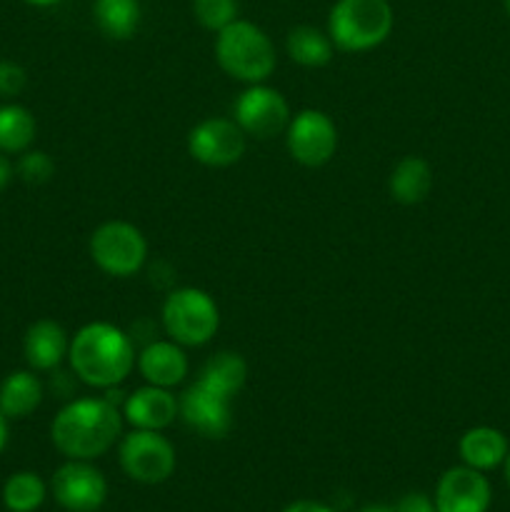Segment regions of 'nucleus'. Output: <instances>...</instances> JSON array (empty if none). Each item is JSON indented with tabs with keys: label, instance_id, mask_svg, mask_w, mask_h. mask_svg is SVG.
<instances>
[{
	"label": "nucleus",
	"instance_id": "obj_1",
	"mask_svg": "<svg viewBox=\"0 0 510 512\" xmlns=\"http://www.w3.org/2000/svg\"><path fill=\"white\" fill-rule=\"evenodd\" d=\"M123 413L110 398H78L50 425L55 450L68 460H95L120 440Z\"/></svg>",
	"mask_w": 510,
	"mask_h": 512
},
{
	"label": "nucleus",
	"instance_id": "obj_2",
	"mask_svg": "<svg viewBox=\"0 0 510 512\" xmlns=\"http://www.w3.org/2000/svg\"><path fill=\"white\" fill-rule=\"evenodd\" d=\"M68 360L78 380L90 388L113 390L135 368V345L118 325L95 320L83 325L70 340Z\"/></svg>",
	"mask_w": 510,
	"mask_h": 512
},
{
	"label": "nucleus",
	"instance_id": "obj_3",
	"mask_svg": "<svg viewBox=\"0 0 510 512\" xmlns=\"http://www.w3.org/2000/svg\"><path fill=\"white\" fill-rule=\"evenodd\" d=\"M215 60L240 83H265L275 70L273 40L250 20H233L215 38Z\"/></svg>",
	"mask_w": 510,
	"mask_h": 512
},
{
	"label": "nucleus",
	"instance_id": "obj_4",
	"mask_svg": "<svg viewBox=\"0 0 510 512\" xmlns=\"http://www.w3.org/2000/svg\"><path fill=\"white\" fill-rule=\"evenodd\" d=\"M395 15L388 0H338L328 15V35L345 53H365L388 40Z\"/></svg>",
	"mask_w": 510,
	"mask_h": 512
},
{
	"label": "nucleus",
	"instance_id": "obj_5",
	"mask_svg": "<svg viewBox=\"0 0 510 512\" xmlns=\"http://www.w3.org/2000/svg\"><path fill=\"white\" fill-rule=\"evenodd\" d=\"M163 330L183 348L210 343L220 328V310L215 300L200 288H178L163 303Z\"/></svg>",
	"mask_w": 510,
	"mask_h": 512
},
{
	"label": "nucleus",
	"instance_id": "obj_6",
	"mask_svg": "<svg viewBox=\"0 0 510 512\" xmlns=\"http://www.w3.org/2000/svg\"><path fill=\"white\" fill-rule=\"evenodd\" d=\"M88 250L93 263L113 278H130L143 268L148 258L145 235L125 220H108L98 225L90 235Z\"/></svg>",
	"mask_w": 510,
	"mask_h": 512
},
{
	"label": "nucleus",
	"instance_id": "obj_7",
	"mask_svg": "<svg viewBox=\"0 0 510 512\" xmlns=\"http://www.w3.org/2000/svg\"><path fill=\"white\" fill-rule=\"evenodd\" d=\"M123 473L140 485H160L175 473V448L160 430H133L120 440Z\"/></svg>",
	"mask_w": 510,
	"mask_h": 512
},
{
	"label": "nucleus",
	"instance_id": "obj_8",
	"mask_svg": "<svg viewBox=\"0 0 510 512\" xmlns=\"http://www.w3.org/2000/svg\"><path fill=\"white\" fill-rule=\"evenodd\" d=\"M285 145L295 163L320 168L330 163L338 150V128L323 110H300L285 128Z\"/></svg>",
	"mask_w": 510,
	"mask_h": 512
},
{
	"label": "nucleus",
	"instance_id": "obj_9",
	"mask_svg": "<svg viewBox=\"0 0 510 512\" xmlns=\"http://www.w3.org/2000/svg\"><path fill=\"white\" fill-rule=\"evenodd\" d=\"M233 113V120L240 125V130L258 140H270L285 133L290 123L288 100L278 90L263 83L248 85L235 100Z\"/></svg>",
	"mask_w": 510,
	"mask_h": 512
},
{
	"label": "nucleus",
	"instance_id": "obj_10",
	"mask_svg": "<svg viewBox=\"0 0 510 512\" xmlns=\"http://www.w3.org/2000/svg\"><path fill=\"white\" fill-rule=\"evenodd\" d=\"M50 493L65 512H98L108 498V480L90 460H68L53 473Z\"/></svg>",
	"mask_w": 510,
	"mask_h": 512
},
{
	"label": "nucleus",
	"instance_id": "obj_11",
	"mask_svg": "<svg viewBox=\"0 0 510 512\" xmlns=\"http://www.w3.org/2000/svg\"><path fill=\"white\" fill-rule=\"evenodd\" d=\"M188 150L208 168H228L245 153V133L230 118L200 120L188 135Z\"/></svg>",
	"mask_w": 510,
	"mask_h": 512
},
{
	"label": "nucleus",
	"instance_id": "obj_12",
	"mask_svg": "<svg viewBox=\"0 0 510 512\" xmlns=\"http://www.w3.org/2000/svg\"><path fill=\"white\" fill-rule=\"evenodd\" d=\"M230 403H233V400L215 393L213 388H208V385L200 383V380H195V383L185 390L183 398L178 400V408L185 425H188L190 430H195L200 438L220 440L230 433V428H233Z\"/></svg>",
	"mask_w": 510,
	"mask_h": 512
},
{
	"label": "nucleus",
	"instance_id": "obj_13",
	"mask_svg": "<svg viewBox=\"0 0 510 512\" xmlns=\"http://www.w3.org/2000/svg\"><path fill=\"white\" fill-rule=\"evenodd\" d=\"M490 483L480 470L458 465L440 475L435 485V508L438 512H488Z\"/></svg>",
	"mask_w": 510,
	"mask_h": 512
},
{
	"label": "nucleus",
	"instance_id": "obj_14",
	"mask_svg": "<svg viewBox=\"0 0 510 512\" xmlns=\"http://www.w3.org/2000/svg\"><path fill=\"white\" fill-rule=\"evenodd\" d=\"M178 415L180 408L175 395L158 385L145 383L123 400V420L133 425V430H165Z\"/></svg>",
	"mask_w": 510,
	"mask_h": 512
},
{
	"label": "nucleus",
	"instance_id": "obj_15",
	"mask_svg": "<svg viewBox=\"0 0 510 512\" xmlns=\"http://www.w3.org/2000/svg\"><path fill=\"white\" fill-rule=\"evenodd\" d=\"M138 370L148 385L175 388L188 375V355L175 340H153L138 353Z\"/></svg>",
	"mask_w": 510,
	"mask_h": 512
},
{
	"label": "nucleus",
	"instance_id": "obj_16",
	"mask_svg": "<svg viewBox=\"0 0 510 512\" xmlns=\"http://www.w3.org/2000/svg\"><path fill=\"white\" fill-rule=\"evenodd\" d=\"M70 350L68 333L55 320H35L23 338V355L30 370H53Z\"/></svg>",
	"mask_w": 510,
	"mask_h": 512
},
{
	"label": "nucleus",
	"instance_id": "obj_17",
	"mask_svg": "<svg viewBox=\"0 0 510 512\" xmlns=\"http://www.w3.org/2000/svg\"><path fill=\"white\" fill-rule=\"evenodd\" d=\"M458 453L463 465L480 470V473H488V470H495L498 465L505 463L510 448L508 438L498 428L478 425V428L465 430L458 443Z\"/></svg>",
	"mask_w": 510,
	"mask_h": 512
},
{
	"label": "nucleus",
	"instance_id": "obj_18",
	"mask_svg": "<svg viewBox=\"0 0 510 512\" xmlns=\"http://www.w3.org/2000/svg\"><path fill=\"white\" fill-rule=\"evenodd\" d=\"M388 190L395 203L400 205H418L433 190V168L425 158L408 155L393 168L388 178Z\"/></svg>",
	"mask_w": 510,
	"mask_h": 512
},
{
	"label": "nucleus",
	"instance_id": "obj_19",
	"mask_svg": "<svg viewBox=\"0 0 510 512\" xmlns=\"http://www.w3.org/2000/svg\"><path fill=\"white\" fill-rule=\"evenodd\" d=\"M43 403V383L33 370H15L0 383V413L8 420H23Z\"/></svg>",
	"mask_w": 510,
	"mask_h": 512
},
{
	"label": "nucleus",
	"instance_id": "obj_20",
	"mask_svg": "<svg viewBox=\"0 0 510 512\" xmlns=\"http://www.w3.org/2000/svg\"><path fill=\"white\" fill-rule=\"evenodd\" d=\"M198 380L208 385V388H213L215 393L233 400L235 395L243 390L245 380H248V363H245L238 353L223 350V353L213 355V358L203 365Z\"/></svg>",
	"mask_w": 510,
	"mask_h": 512
},
{
	"label": "nucleus",
	"instance_id": "obj_21",
	"mask_svg": "<svg viewBox=\"0 0 510 512\" xmlns=\"http://www.w3.org/2000/svg\"><path fill=\"white\" fill-rule=\"evenodd\" d=\"M333 40L330 35L320 33L313 25H298L285 38V50H288L290 60L303 68H323L333 58Z\"/></svg>",
	"mask_w": 510,
	"mask_h": 512
},
{
	"label": "nucleus",
	"instance_id": "obj_22",
	"mask_svg": "<svg viewBox=\"0 0 510 512\" xmlns=\"http://www.w3.org/2000/svg\"><path fill=\"white\" fill-rule=\"evenodd\" d=\"M93 18L105 38L128 40L140 25V3L138 0H95Z\"/></svg>",
	"mask_w": 510,
	"mask_h": 512
},
{
	"label": "nucleus",
	"instance_id": "obj_23",
	"mask_svg": "<svg viewBox=\"0 0 510 512\" xmlns=\"http://www.w3.org/2000/svg\"><path fill=\"white\" fill-rule=\"evenodd\" d=\"M33 113L18 103H10L0 108V153L18 155L33 145L35 140Z\"/></svg>",
	"mask_w": 510,
	"mask_h": 512
},
{
	"label": "nucleus",
	"instance_id": "obj_24",
	"mask_svg": "<svg viewBox=\"0 0 510 512\" xmlns=\"http://www.w3.org/2000/svg\"><path fill=\"white\" fill-rule=\"evenodd\" d=\"M45 488L43 478L30 470H20L13 473L3 485V505L10 512H35L45 503Z\"/></svg>",
	"mask_w": 510,
	"mask_h": 512
},
{
	"label": "nucleus",
	"instance_id": "obj_25",
	"mask_svg": "<svg viewBox=\"0 0 510 512\" xmlns=\"http://www.w3.org/2000/svg\"><path fill=\"white\" fill-rule=\"evenodd\" d=\"M193 15L205 30L220 33L238 20V0H193Z\"/></svg>",
	"mask_w": 510,
	"mask_h": 512
},
{
	"label": "nucleus",
	"instance_id": "obj_26",
	"mask_svg": "<svg viewBox=\"0 0 510 512\" xmlns=\"http://www.w3.org/2000/svg\"><path fill=\"white\" fill-rule=\"evenodd\" d=\"M15 173L20 175V180H25L28 185H45L55 173V163L50 160L48 153L43 150H25L20 155L18 165H15Z\"/></svg>",
	"mask_w": 510,
	"mask_h": 512
},
{
	"label": "nucleus",
	"instance_id": "obj_27",
	"mask_svg": "<svg viewBox=\"0 0 510 512\" xmlns=\"http://www.w3.org/2000/svg\"><path fill=\"white\" fill-rule=\"evenodd\" d=\"M25 83H28V73L23 65L13 63V60H0V95L3 98H15L23 93Z\"/></svg>",
	"mask_w": 510,
	"mask_h": 512
},
{
	"label": "nucleus",
	"instance_id": "obj_28",
	"mask_svg": "<svg viewBox=\"0 0 510 512\" xmlns=\"http://www.w3.org/2000/svg\"><path fill=\"white\" fill-rule=\"evenodd\" d=\"M395 512H438L433 498L423 493H408L395 503Z\"/></svg>",
	"mask_w": 510,
	"mask_h": 512
},
{
	"label": "nucleus",
	"instance_id": "obj_29",
	"mask_svg": "<svg viewBox=\"0 0 510 512\" xmlns=\"http://www.w3.org/2000/svg\"><path fill=\"white\" fill-rule=\"evenodd\" d=\"M283 512H335L325 503H315V500H298V503H290Z\"/></svg>",
	"mask_w": 510,
	"mask_h": 512
},
{
	"label": "nucleus",
	"instance_id": "obj_30",
	"mask_svg": "<svg viewBox=\"0 0 510 512\" xmlns=\"http://www.w3.org/2000/svg\"><path fill=\"white\" fill-rule=\"evenodd\" d=\"M13 175H15L13 163H10V160L5 158V153H0V190L8 188L10 180H13Z\"/></svg>",
	"mask_w": 510,
	"mask_h": 512
},
{
	"label": "nucleus",
	"instance_id": "obj_31",
	"mask_svg": "<svg viewBox=\"0 0 510 512\" xmlns=\"http://www.w3.org/2000/svg\"><path fill=\"white\" fill-rule=\"evenodd\" d=\"M358 512H395V505H385V503H368L363 505Z\"/></svg>",
	"mask_w": 510,
	"mask_h": 512
},
{
	"label": "nucleus",
	"instance_id": "obj_32",
	"mask_svg": "<svg viewBox=\"0 0 510 512\" xmlns=\"http://www.w3.org/2000/svg\"><path fill=\"white\" fill-rule=\"evenodd\" d=\"M5 445H8V418L0 413V453L5 450Z\"/></svg>",
	"mask_w": 510,
	"mask_h": 512
},
{
	"label": "nucleus",
	"instance_id": "obj_33",
	"mask_svg": "<svg viewBox=\"0 0 510 512\" xmlns=\"http://www.w3.org/2000/svg\"><path fill=\"white\" fill-rule=\"evenodd\" d=\"M28 5H35V8H50V5L60 3V0H25Z\"/></svg>",
	"mask_w": 510,
	"mask_h": 512
},
{
	"label": "nucleus",
	"instance_id": "obj_34",
	"mask_svg": "<svg viewBox=\"0 0 510 512\" xmlns=\"http://www.w3.org/2000/svg\"><path fill=\"white\" fill-rule=\"evenodd\" d=\"M505 480H508V485H510V453H508V458H505Z\"/></svg>",
	"mask_w": 510,
	"mask_h": 512
},
{
	"label": "nucleus",
	"instance_id": "obj_35",
	"mask_svg": "<svg viewBox=\"0 0 510 512\" xmlns=\"http://www.w3.org/2000/svg\"><path fill=\"white\" fill-rule=\"evenodd\" d=\"M503 5H505V10H508V15H510V0H503Z\"/></svg>",
	"mask_w": 510,
	"mask_h": 512
}]
</instances>
